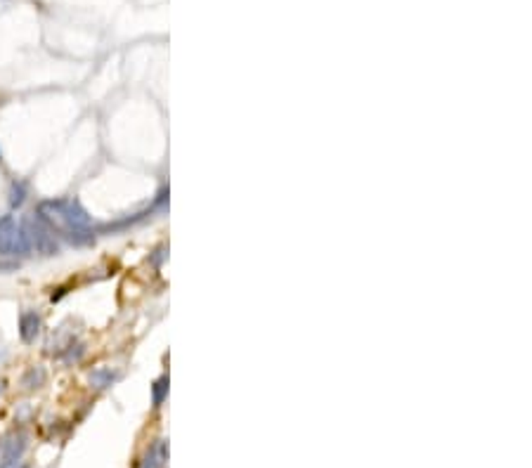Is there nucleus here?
<instances>
[{"instance_id": "6e6552de", "label": "nucleus", "mask_w": 532, "mask_h": 468, "mask_svg": "<svg viewBox=\"0 0 532 468\" xmlns=\"http://www.w3.org/2000/svg\"><path fill=\"white\" fill-rule=\"evenodd\" d=\"M24 199H27V185L12 183V187H10V206L12 208H20V206L24 204Z\"/></svg>"}, {"instance_id": "7ed1b4c3", "label": "nucleus", "mask_w": 532, "mask_h": 468, "mask_svg": "<svg viewBox=\"0 0 532 468\" xmlns=\"http://www.w3.org/2000/svg\"><path fill=\"white\" fill-rule=\"evenodd\" d=\"M27 244H24L22 227L17 218L12 213L0 215V255L3 258H17V255H27Z\"/></svg>"}, {"instance_id": "1a4fd4ad", "label": "nucleus", "mask_w": 532, "mask_h": 468, "mask_svg": "<svg viewBox=\"0 0 532 468\" xmlns=\"http://www.w3.org/2000/svg\"><path fill=\"white\" fill-rule=\"evenodd\" d=\"M114 378H116V376H114V374H111L109 369H99V371H95V374L90 376V381L97 385V388H109V385L114 383Z\"/></svg>"}, {"instance_id": "423d86ee", "label": "nucleus", "mask_w": 532, "mask_h": 468, "mask_svg": "<svg viewBox=\"0 0 532 468\" xmlns=\"http://www.w3.org/2000/svg\"><path fill=\"white\" fill-rule=\"evenodd\" d=\"M166 459H168V447H166V442H164V440H156L154 447L149 449V454L145 457V461H142L140 468H161V466L166 464Z\"/></svg>"}, {"instance_id": "9d476101", "label": "nucleus", "mask_w": 532, "mask_h": 468, "mask_svg": "<svg viewBox=\"0 0 532 468\" xmlns=\"http://www.w3.org/2000/svg\"><path fill=\"white\" fill-rule=\"evenodd\" d=\"M0 161H3V152H0Z\"/></svg>"}, {"instance_id": "39448f33", "label": "nucleus", "mask_w": 532, "mask_h": 468, "mask_svg": "<svg viewBox=\"0 0 532 468\" xmlns=\"http://www.w3.org/2000/svg\"><path fill=\"white\" fill-rule=\"evenodd\" d=\"M43 329V320L41 315L36 310H24L20 315V339L24 343H34L36 339H38Z\"/></svg>"}, {"instance_id": "f257e3e1", "label": "nucleus", "mask_w": 532, "mask_h": 468, "mask_svg": "<svg viewBox=\"0 0 532 468\" xmlns=\"http://www.w3.org/2000/svg\"><path fill=\"white\" fill-rule=\"evenodd\" d=\"M38 218L55 234L66 236L71 244H88L92 241V215L76 199H48L38 204Z\"/></svg>"}, {"instance_id": "f03ea898", "label": "nucleus", "mask_w": 532, "mask_h": 468, "mask_svg": "<svg viewBox=\"0 0 532 468\" xmlns=\"http://www.w3.org/2000/svg\"><path fill=\"white\" fill-rule=\"evenodd\" d=\"M20 227H22L24 244H27L29 253H38V255H57L59 253L57 236H55L52 229H50L38 215L24 218V220L20 222Z\"/></svg>"}, {"instance_id": "0eeeda50", "label": "nucleus", "mask_w": 532, "mask_h": 468, "mask_svg": "<svg viewBox=\"0 0 532 468\" xmlns=\"http://www.w3.org/2000/svg\"><path fill=\"white\" fill-rule=\"evenodd\" d=\"M166 397H168V376H161V378H156L154 385H152V402H154V407H161Z\"/></svg>"}, {"instance_id": "20e7f679", "label": "nucleus", "mask_w": 532, "mask_h": 468, "mask_svg": "<svg viewBox=\"0 0 532 468\" xmlns=\"http://www.w3.org/2000/svg\"><path fill=\"white\" fill-rule=\"evenodd\" d=\"M29 447V438L22 430H10L0 438V468H15Z\"/></svg>"}]
</instances>
